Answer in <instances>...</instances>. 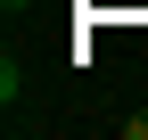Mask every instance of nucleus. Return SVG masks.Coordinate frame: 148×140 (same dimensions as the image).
<instances>
[{"label": "nucleus", "instance_id": "3", "mask_svg": "<svg viewBox=\"0 0 148 140\" xmlns=\"http://www.w3.org/2000/svg\"><path fill=\"white\" fill-rule=\"evenodd\" d=\"M0 8H8V16H25V8H33V0H0Z\"/></svg>", "mask_w": 148, "mask_h": 140}, {"label": "nucleus", "instance_id": "1", "mask_svg": "<svg viewBox=\"0 0 148 140\" xmlns=\"http://www.w3.org/2000/svg\"><path fill=\"white\" fill-rule=\"evenodd\" d=\"M25 91H33V74H25V58H0V107H16Z\"/></svg>", "mask_w": 148, "mask_h": 140}, {"label": "nucleus", "instance_id": "2", "mask_svg": "<svg viewBox=\"0 0 148 140\" xmlns=\"http://www.w3.org/2000/svg\"><path fill=\"white\" fill-rule=\"evenodd\" d=\"M123 140H148V115H123Z\"/></svg>", "mask_w": 148, "mask_h": 140}]
</instances>
